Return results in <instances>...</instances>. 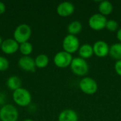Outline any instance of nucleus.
<instances>
[{
	"instance_id": "f257e3e1",
	"label": "nucleus",
	"mask_w": 121,
	"mask_h": 121,
	"mask_svg": "<svg viewBox=\"0 0 121 121\" xmlns=\"http://www.w3.org/2000/svg\"><path fill=\"white\" fill-rule=\"evenodd\" d=\"M12 98L13 102L21 107L28 106L32 101V96L29 91L23 87L13 91Z\"/></svg>"
},
{
	"instance_id": "f03ea898",
	"label": "nucleus",
	"mask_w": 121,
	"mask_h": 121,
	"mask_svg": "<svg viewBox=\"0 0 121 121\" xmlns=\"http://www.w3.org/2000/svg\"><path fill=\"white\" fill-rule=\"evenodd\" d=\"M31 28L26 23L18 25L13 32V39L18 43L21 44L28 42L31 36Z\"/></svg>"
},
{
	"instance_id": "7ed1b4c3",
	"label": "nucleus",
	"mask_w": 121,
	"mask_h": 121,
	"mask_svg": "<svg viewBox=\"0 0 121 121\" xmlns=\"http://www.w3.org/2000/svg\"><path fill=\"white\" fill-rule=\"evenodd\" d=\"M18 119V111L11 104H5L0 108V121H17Z\"/></svg>"
},
{
	"instance_id": "20e7f679",
	"label": "nucleus",
	"mask_w": 121,
	"mask_h": 121,
	"mask_svg": "<svg viewBox=\"0 0 121 121\" xmlns=\"http://www.w3.org/2000/svg\"><path fill=\"white\" fill-rule=\"evenodd\" d=\"M72 72L79 76H83L87 74L89 71V65L86 60L82 57H75L72 59L70 65Z\"/></svg>"
},
{
	"instance_id": "39448f33",
	"label": "nucleus",
	"mask_w": 121,
	"mask_h": 121,
	"mask_svg": "<svg viewBox=\"0 0 121 121\" xmlns=\"http://www.w3.org/2000/svg\"><path fill=\"white\" fill-rule=\"evenodd\" d=\"M79 46V40L76 35L69 34L66 35L62 42V47L64 51L67 52L69 53H73Z\"/></svg>"
},
{
	"instance_id": "423d86ee",
	"label": "nucleus",
	"mask_w": 121,
	"mask_h": 121,
	"mask_svg": "<svg viewBox=\"0 0 121 121\" xmlns=\"http://www.w3.org/2000/svg\"><path fill=\"white\" fill-rule=\"evenodd\" d=\"M72 59V56L70 53L65 51H60L55 55L54 63L60 68H65L71 65Z\"/></svg>"
},
{
	"instance_id": "0eeeda50",
	"label": "nucleus",
	"mask_w": 121,
	"mask_h": 121,
	"mask_svg": "<svg viewBox=\"0 0 121 121\" xmlns=\"http://www.w3.org/2000/svg\"><path fill=\"white\" fill-rule=\"evenodd\" d=\"M79 87L81 90L87 94H93L96 93L98 89V84L91 77H84L79 82Z\"/></svg>"
},
{
	"instance_id": "6e6552de",
	"label": "nucleus",
	"mask_w": 121,
	"mask_h": 121,
	"mask_svg": "<svg viewBox=\"0 0 121 121\" xmlns=\"http://www.w3.org/2000/svg\"><path fill=\"white\" fill-rule=\"evenodd\" d=\"M106 18L101 13H94L89 19V26L96 30H100L106 27Z\"/></svg>"
},
{
	"instance_id": "1a4fd4ad",
	"label": "nucleus",
	"mask_w": 121,
	"mask_h": 121,
	"mask_svg": "<svg viewBox=\"0 0 121 121\" xmlns=\"http://www.w3.org/2000/svg\"><path fill=\"white\" fill-rule=\"evenodd\" d=\"M19 49V44L13 38H7L3 40L1 45V51L6 55L16 53Z\"/></svg>"
},
{
	"instance_id": "9d476101",
	"label": "nucleus",
	"mask_w": 121,
	"mask_h": 121,
	"mask_svg": "<svg viewBox=\"0 0 121 121\" xmlns=\"http://www.w3.org/2000/svg\"><path fill=\"white\" fill-rule=\"evenodd\" d=\"M18 67L26 72H34L35 70V60H33L30 56H22L18 61Z\"/></svg>"
},
{
	"instance_id": "9b49d317",
	"label": "nucleus",
	"mask_w": 121,
	"mask_h": 121,
	"mask_svg": "<svg viewBox=\"0 0 121 121\" xmlns=\"http://www.w3.org/2000/svg\"><path fill=\"white\" fill-rule=\"evenodd\" d=\"M93 49L94 53H95L98 57H103L106 56L109 53L110 48L107 43H106L105 41L98 40L94 44Z\"/></svg>"
},
{
	"instance_id": "f8f14e48",
	"label": "nucleus",
	"mask_w": 121,
	"mask_h": 121,
	"mask_svg": "<svg viewBox=\"0 0 121 121\" xmlns=\"http://www.w3.org/2000/svg\"><path fill=\"white\" fill-rule=\"evenodd\" d=\"M74 11V6L70 1H63L57 7V13L61 16H68Z\"/></svg>"
},
{
	"instance_id": "ddd939ff",
	"label": "nucleus",
	"mask_w": 121,
	"mask_h": 121,
	"mask_svg": "<svg viewBox=\"0 0 121 121\" xmlns=\"http://www.w3.org/2000/svg\"><path fill=\"white\" fill-rule=\"evenodd\" d=\"M78 115L72 109H65L62 111L59 116L58 121H77Z\"/></svg>"
},
{
	"instance_id": "4468645a",
	"label": "nucleus",
	"mask_w": 121,
	"mask_h": 121,
	"mask_svg": "<svg viewBox=\"0 0 121 121\" xmlns=\"http://www.w3.org/2000/svg\"><path fill=\"white\" fill-rule=\"evenodd\" d=\"M21 79L17 76H11L8 78L6 81V86L7 87L12 90L13 91L21 88Z\"/></svg>"
},
{
	"instance_id": "2eb2a0df",
	"label": "nucleus",
	"mask_w": 121,
	"mask_h": 121,
	"mask_svg": "<svg viewBox=\"0 0 121 121\" xmlns=\"http://www.w3.org/2000/svg\"><path fill=\"white\" fill-rule=\"evenodd\" d=\"M93 53H94L93 47L89 44H84L79 49V54L80 55V57L83 59L89 58L91 57Z\"/></svg>"
},
{
	"instance_id": "dca6fc26",
	"label": "nucleus",
	"mask_w": 121,
	"mask_h": 121,
	"mask_svg": "<svg viewBox=\"0 0 121 121\" xmlns=\"http://www.w3.org/2000/svg\"><path fill=\"white\" fill-rule=\"evenodd\" d=\"M113 6L111 1L108 0H104L100 2L99 5V10L100 11V13L103 15H108L111 13L113 11Z\"/></svg>"
},
{
	"instance_id": "f3484780",
	"label": "nucleus",
	"mask_w": 121,
	"mask_h": 121,
	"mask_svg": "<svg viewBox=\"0 0 121 121\" xmlns=\"http://www.w3.org/2000/svg\"><path fill=\"white\" fill-rule=\"evenodd\" d=\"M49 63V58L48 55L45 54L38 55L35 59V64L36 67L43 69L45 68Z\"/></svg>"
},
{
	"instance_id": "a211bd4d",
	"label": "nucleus",
	"mask_w": 121,
	"mask_h": 121,
	"mask_svg": "<svg viewBox=\"0 0 121 121\" xmlns=\"http://www.w3.org/2000/svg\"><path fill=\"white\" fill-rule=\"evenodd\" d=\"M111 56L118 60H121V43L113 44L109 50Z\"/></svg>"
},
{
	"instance_id": "6ab92c4d",
	"label": "nucleus",
	"mask_w": 121,
	"mask_h": 121,
	"mask_svg": "<svg viewBox=\"0 0 121 121\" xmlns=\"http://www.w3.org/2000/svg\"><path fill=\"white\" fill-rule=\"evenodd\" d=\"M82 28V23L78 21H74L71 22L67 26V30L71 35H76V34L79 33Z\"/></svg>"
},
{
	"instance_id": "aec40b11",
	"label": "nucleus",
	"mask_w": 121,
	"mask_h": 121,
	"mask_svg": "<svg viewBox=\"0 0 121 121\" xmlns=\"http://www.w3.org/2000/svg\"><path fill=\"white\" fill-rule=\"evenodd\" d=\"M33 50V45L30 42H25L21 44H19L18 50L23 55V56H29Z\"/></svg>"
},
{
	"instance_id": "412c9836",
	"label": "nucleus",
	"mask_w": 121,
	"mask_h": 121,
	"mask_svg": "<svg viewBox=\"0 0 121 121\" xmlns=\"http://www.w3.org/2000/svg\"><path fill=\"white\" fill-rule=\"evenodd\" d=\"M9 67V60L6 57L0 55V72L6 71L8 69Z\"/></svg>"
},
{
	"instance_id": "4be33fe9",
	"label": "nucleus",
	"mask_w": 121,
	"mask_h": 121,
	"mask_svg": "<svg viewBox=\"0 0 121 121\" xmlns=\"http://www.w3.org/2000/svg\"><path fill=\"white\" fill-rule=\"evenodd\" d=\"M106 27L107 28L108 30L111 31H115L118 28V23L115 20H108L107 21Z\"/></svg>"
},
{
	"instance_id": "5701e85b",
	"label": "nucleus",
	"mask_w": 121,
	"mask_h": 121,
	"mask_svg": "<svg viewBox=\"0 0 121 121\" xmlns=\"http://www.w3.org/2000/svg\"><path fill=\"white\" fill-rule=\"evenodd\" d=\"M115 69H116V72H117V74H118L120 76H121V60H118L116 62Z\"/></svg>"
},
{
	"instance_id": "b1692460",
	"label": "nucleus",
	"mask_w": 121,
	"mask_h": 121,
	"mask_svg": "<svg viewBox=\"0 0 121 121\" xmlns=\"http://www.w3.org/2000/svg\"><path fill=\"white\" fill-rule=\"evenodd\" d=\"M6 96L4 93H0V106H3L5 105V101H6Z\"/></svg>"
},
{
	"instance_id": "393cba45",
	"label": "nucleus",
	"mask_w": 121,
	"mask_h": 121,
	"mask_svg": "<svg viewBox=\"0 0 121 121\" xmlns=\"http://www.w3.org/2000/svg\"><path fill=\"white\" fill-rule=\"evenodd\" d=\"M6 11V5L2 1H0V15L3 14Z\"/></svg>"
},
{
	"instance_id": "a878e982",
	"label": "nucleus",
	"mask_w": 121,
	"mask_h": 121,
	"mask_svg": "<svg viewBox=\"0 0 121 121\" xmlns=\"http://www.w3.org/2000/svg\"><path fill=\"white\" fill-rule=\"evenodd\" d=\"M117 38L121 42V28H120L117 32Z\"/></svg>"
},
{
	"instance_id": "bb28decb",
	"label": "nucleus",
	"mask_w": 121,
	"mask_h": 121,
	"mask_svg": "<svg viewBox=\"0 0 121 121\" xmlns=\"http://www.w3.org/2000/svg\"><path fill=\"white\" fill-rule=\"evenodd\" d=\"M23 121H34L32 119H30V118H26V119H24Z\"/></svg>"
},
{
	"instance_id": "cd10ccee",
	"label": "nucleus",
	"mask_w": 121,
	"mask_h": 121,
	"mask_svg": "<svg viewBox=\"0 0 121 121\" xmlns=\"http://www.w3.org/2000/svg\"><path fill=\"white\" fill-rule=\"evenodd\" d=\"M2 42H3V40H2L1 37L0 36V48H1V44H2Z\"/></svg>"
}]
</instances>
